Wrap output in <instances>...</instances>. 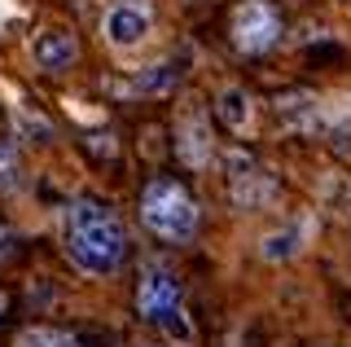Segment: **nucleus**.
I'll return each instance as SVG.
<instances>
[{"instance_id": "1", "label": "nucleus", "mask_w": 351, "mask_h": 347, "mask_svg": "<svg viewBox=\"0 0 351 347\" xmlns=\"http://www.w3.org/2000/svg\"><path fill=\"white\" fill-rule=\"evenodd\" d=\"M62 251L88 277H114L128 259V229L106 198H75L62 211Z\"/></svg>"}, {"instance_id": "8", "label": "nucleus", "mask_w": 351, "mask_h": 347, "mask_svg": "<svg viewBox=\"0 0 351 347\" xmlns=\"http://www.w3.org/2000/svg\"><path fill=\"white\" fill-rule=\"evenodd\" d=\"M176 84H180V62H158V67L136 71L128 84L110 80L106 93H114V97H162V93H171Z\"/></svg>"}, {"instance_id": "11", "label": "nucleus", "mask_w": 351, "mask_h": 347, "mask_svg": "<svg viewBox=\"0 0 351 347\" xmlns=\"http://www.w3.org/2000/svg\"><path fill=\"white\" fill-rule=\"evenodd\" d=\"M22 185H27L22 154H18V145L9 136H0V193H5V198H14V193H22Z\"/></svg>"}, {"instance_id": "14", "label": "nucleus", "mask_w": 351, "mask_h": 347, "mask_svg": "<svg viewBox=\"0 0 351 347\" xmlns=\"http://www.w3.org/2000/svg\"><path fill=\"white\" fill-rule=\"evenodd\" d=\"M18 242H22V237H18V229H14V224H5V220H0V264H9V259L18 255Z\"/></svg>"}, {"instance_id": "4", "label": "nucleus", "mask_w": 351, "mask_h": 347, "mask_svg": "<svg viewBox=\"0 0 351 347\" xmlns=\"http://www.w3.org/2000/svg\"><path fill=\"white\" fill-rule=\"evenodd\" d=\"M233 49L246 58H259L281 40V9L272 0H241L233 9V23H228Z\"/></svg>"}, {"instance_id": "3", "label": "nucleus", "mask_w": 351, "mask_h": 347, "mask_svg": "<svg viewBox=\"0 0 351 347\" xmlns=\"http://www.w3.org/2000/svg\"><path fill=\"white\" fill-rule=\"evenodd\" d=\"M136 312L145 317L149 325H158V330H167L171 339H189V321H184V286L180 277L171 273V268L162 264H149L141 268V281H136Z\"/></svg>"}, {"instance_id": "10", "label": "nucleus", "mask_w": 351, "mask_h": 347, "mask_svg": "<svg viewBox=\"0 0 351 347\" xmlns=\"http://www.w3.org/2000/svg\"><path fill=\"white\" fill-rule=\"evenodd\" d=\"M176 136H180V141H176V154L189 163V167H202V163L211 158V132H206L202 119H189Z\"/></svg>"}, {"instance_id": "6", "label": "nucleus", "mask_w": 351, "mask_h": 347, "mask_svg": "<svg viewBox=\"0 0 351 347\" xmlns=\"http://www.w3.org/2000/svg\"><path fill=\"white\" fill-rule=\"evenodd\" d=\"M228 193H233V202L241 211H255V207H268V202L277 198V180H272L250 154L233 149V154H228Z\"/></svg>"}, {"instance_id": "15", "label": "nucleus", "mask_w": 351, "mask_h": 347, "mask_svg": "<svg viewBox=\"0 0 351 347\" xmlns=\"http://www.w3.org/2000/svg\"><path fill=\"white\" fill-rule=\"evenodd\" d=\"M5 308H9V295H5V290H0V317H5Z\"/></svg>"}, {"instance_id": "5", "label": "nucleus", "mask_w": 351, "mask_h": 347, "mask_svg": "<svg viewBox=\"0 0 351 347\" xmlns=\"http://www.w3.org/2000/svg\"><path fill=\"white\" fill-rule=\"evenodd\" d=\"M154 31V5L149 0H114L101 18V36L114 49H136Z\"/></svg>"}, {"instance_id": "13", "label": "nucleus", "mask_w": 351, "mask_h": 347, "mask_svg": "<svg viewBox=\"0 0 351 347\" xmlns=\"http://www.w3.org/2000/svg\"><path fill=\"white\" fill-rule=\"evenodd\" d=\"M263 259H290V255H299V233H272V237H263Z\"/></svg>"}, {"instance_id": "7", "label": "nucleus", "mask_w": 351, "mask_h": 347, "mask_svg": "<svg viewBox=\"0 0 351 347\" xmlns=\"http://www.w3.org/2000/svg\"><path fill=\"white\" fill-rule=\"evenodd\" d=\"M31 62H36L44 75H62L80 62V40H75L71 31H58V27L40 31V36L31 40Z\"/></svg>"}, {"instance_id": "9", "label": "nucleus", "mask_w": 351, "mask_h": 347, "mask_svg": "<svg viewBox=\"0 0 351 347\" xmlns=\"http://www.w3.org/2000/svg\"><path fill=\"white\" fill-rule=\"evenodd\" d=\"M215 115L224 119V128H233V132H246L250 128V119H255V101H250V93L246 88H224L215 97Z\"/></svg>"}, {"instance_id": "12", "label": "nucleus", "mask_w": 351, "mask_h": 347, "mask_svg": "<svg viewBox=\"0 0 351 347\" xmlns=\"http://www.w3.org/2000/svg\"><path fill=\"white\" fill-rule=\"evenodd\" d=\"M14 347H84L80 334L62 330V325H27V330H18Z\"/></svg>"}, {"instance_id": "2", "label": "nucleus", "mask_w": 351, "mask_h": 347, "mask_svg": "<svg viewBox=\"0 0 351 347\" xmlns=\"http://www.w3.org/2000/svg\"><path fill=\"white\" fill-rule=\"evenodd\" d=\"M141 224H145L154 237L180 246V242H193L197 237L202 211H197V198L176 176H154L149 185L141 189Z\"/></svg>"}]
</instances>
